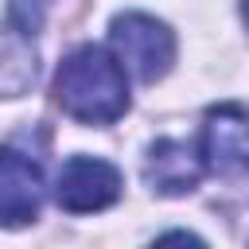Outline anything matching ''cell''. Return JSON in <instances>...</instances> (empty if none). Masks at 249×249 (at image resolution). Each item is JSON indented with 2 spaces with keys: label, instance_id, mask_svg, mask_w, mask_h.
Here are the masks:
<instances>
[{
  "label": "cell",
  "instance_id": "1",
  "mask_svg": "<svg viewBox=\"0 0 249 249\" xmlns=\"http://www.w3.org/2000/svg\"><path fill=\"white\" fill-rule=\"evenodd\" d=\"M54 101L78 124H113L128 109V78L117 54L82 43L54 70Z\"/></svg>",
  "mask_w": 249,
  "mask_h": 249
},
{
  "label": "cell",
  "instance_id": "2",
  "mask_svg": "<svg viewBox=\"0 0 249 249\" xmlns=\"http://www.w3.org/2000/svg\"><path fill=\"white\" fill-rule=\"evenodd\" d=\"M109 47L117 62L140 78V82H160L171 62H175V35L163 19L148 12H121L109 23Z\"/></svg>",
  "mask_w": 249,
  "mask_h": 249
},
{
  "label": "cell",
  "instance_id": "3",
  "mask_svg": "<svg viewBox=\"0 0 249 249\" xmlns=\"http://www.w3.org/2000/svg\"><path fill=\"white\" fill-rule=\"evenodd\" d=\"M121 171L97 156H70L54 179V202L70 214H93L121 198Z\"/></svg>",
  "mask_w": 249,
  "mask_h": 249
},
{
  "label": "cell",
  "instance_id": "4",
  "mask_svg": "<svg viewBox=\"0 0 249 249\" xmlns=\"http://www.w3.org/2000/svg\"><path fill=\"white\" fill-rule=\"evenodd\" d=\"M198 152L206 171L214 175H233L249 167V113L241 105H214L206 109Z\"/></svg>",
  "mask_w": 249,
  "mask_h": 249
},
{
  "label": "cell",
  "instance_id": "5",
  "mask_svg": "<svg viewBox=\"0 0 249 249\" xmlns=\"http://www.w3.org/2000/svg\"><path fill=\"white\" fill-rule=\"evenodd\" d=\"M43 206V171L31 156L0 148V226H27Z\"/></svg>",
  "mask_w": 249,
  "mask_h": 249
},
{
  "label": "cell",
  "instance_id": "6",
  "mask_svg": "<svg viewBox=\"0 0 249 249\" xmlns=\"http://www.w3.org/2000/svg\"><path fill=\"white\" fill-rule=\"evenodd\" d=\"M206 163L198 144L187 140H156L144 160V179L156 195H187L202 183Z\"/></svg>",
  "mask_w": 249,
  "mask_h": 249
},
{
  "label": "cell",
  "instance_id": "7",
  "mask_svg": "<svg viewBox=\"0 0 249 249\" xmlns=\"http://www.w3.org/2000/svg\"><path fill=\"white\" fill-rule=\"evenodd\" d=\"M19 35H27V31H4L0 35V97L27 89V82L35 78V58Z\"/></svg>",
  "mask_w": 249,
  "mask_h": 249
},
{
  "label": "cell",
  "instance_id": "8",
  "mask_svg": "<svg viewBox=\"0 0 249 249\" xmlns=\"http://www.w3.org/2000/svg\"><path fill=\"white\" fill-rule=\"evenodd\" d=\"M160 241H195V245H202V237H195V233H187V230H171V233H163Z\"/></svg>",
  "mask_w": 249,
  "mask_h": 249
},
{
  "label": "cell",
  "instance_id": "9",
  "mask_svg": "<svg viewBox=\"0 0 249 249\" xmlns=\"http://www.w3.org/2000/svg\"><path fill=\"white\" fill-rule=\"evenodd\" d=\"M241 19H245V27H249V0H241Z\"/></svg>",
  "mask_w": 249,
  "mask_h": 249
}]
</instances>
